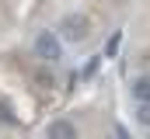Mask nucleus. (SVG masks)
I'll use <instances>...</instances> for the list:
<instances>
[{
	"instance_id": "obj_1",
	"label": "nucleus",
	"mask_w": 150,
	"mask_h": 139,
	"mask_svg": "<svg viewBox=\"0 0 150 139\" xmlns=\"http://www.w3.org/2000/svg\"><path fill=\"white\" fill-rule=\"evenodd\" d=\"M35 52L42 56V59L56 63V59L63 56V45H59V38H56L52 32H38V38H35Z\"/></svg>"
},
{
	"instance_id": "obj_2",
	"label": "nucleus",
	"mask_w": 150,
	"mask_h": 139,
	"mask_svg": "<svg viewBox=\"0 0 150 139\" xmlns=\"http://www.w3.org/2000/svg\"><path fill=\"white\" fill-rule=\"evenodd\" d=\"M45 136H49V139H63V136L74 139V136H77V129L70 125V122H52V125L45 129Z\"/></svg>"
},
{
	"instance_id": "obj_6",
	"label": "nucleus",
	"mask_w": 150,
	"mask_h": 139,
	"mask_svg": "<svg viewBox=\"0 0 150 139\" xmlns=\"http://www.w3.org/2000/svg\"><path fill=\"white\" fill-rule=\"evenodd\" d=\"M98 66H101V59L94 56V59H87V66H84V77H94L98 73Z\"/></svg>"
},
{
	"instance_id": "obj_5",
	"label": "nucleus",
	"mask_w": 150,
	"mask_h": 139,
	"mask_svg": "<svg viewBox=\"0 0 150 139\" xmlns=\"http://www.w3.org/2000/svg\"><path fill=\"white\" fill-rule=\"evenodd\" d=\"M119 42H122V35H112V38H108V45H105V56H115V52H119Z\"/></svg>"
},
{
	"instance_id": "obj_4",
	"label": "nucleus",
	"mask_w": 150,
	"mask_h": 139,
	"mask_svg": "<svg viewBox=\"0 0 150 139\" xmlns=\"http://www.w3.org/2000/svg\"><path fill=\"white\" fill-rule=\"evenodd\" d=\"M136 122L150 129V101H140V108H136Z\"/></svg>"
},
{
	"instance_id": "obj_3",
	"label": "nucleus",
	"mask_w": 150,
	"mask_h": 139,
	"mask_svg": "<svg viewBox=\"0 0 150 139\" xmlns=\"http://www.w3.org/2000/svg\"><path fill=\"white\" fill-rule=\"evenodd\" d=\"M133 98H136V101H150V73L133 84Z\"/></svg>"
}]
</instances>
